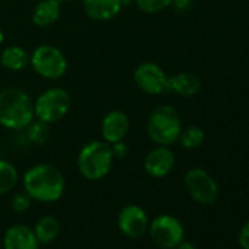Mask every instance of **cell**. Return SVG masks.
<instances>
[{
  "mask_svg": "<svg viewBox=\"0 0 249 249\" xmlns=\"http://www.w3.org/2000/svg\"><path fill=\"white\" fill-rule=\"evenodd\" d=\"M24 189L31 199L38 202L59 201L66 188L63 173L53 164L40 163L30 167L24 175Z\"/></svg>",
  "mask_w": 249,
  "mask_h": 249,
  "instance_id": "1",
  "label": "cell"
},
{
  "mask_svg": "<svg viewBox=\"0 0 249 249\" xmlns=\"http://www.w3.org/2000/svg\"><path fill=\"white\" fill-rule=\"evenodd\" d=\"M34 119V100L28 92L14 87L0 91V126L24 131Z\"/></svg>",
  "mask_w": 249,
  "mask_h": 249,
  "instance_id": "2",
  "label": "cell"
},
{
  "mask_svg": "<svg viewBox=\"0 0 249 249\" xmlns=\"http://www.w3.org/2000/svg\"><path fill=\"white\" fill-rule=\"evenodd\" d=\"M182 129L180 114L173 106L161 104L156 107L148 116L147 134L156 145L172 147L179 141Z\"/></svg>",
  "mask_w": 249,
  "mask_h": 249,
  "instance_id": "3",
  "label": "cell"
},
{
  "mask_svg": "<svg viewBox=\"0 0 249 249\" xmlns=\"http://www.w3.org/2000/svg\"><path fill=\"white\" fill-rule=\"evenodd\" d=\"M114 157L111 147L106 141H89L78 153L76 166L81 173L88 180H100L106 178L113 166Z\"/></svg>",
  "mask_w": 249,
  "mask_h": 249,
  "instance_id": "4",
  "label": "cell"
},
{
  "mask_svg": "<svg viewBox=\"0 0 249 249\" xmlns=\"http://www.w3.org/2000/svg\"><path fill=\"white\" fill-rule=\"evenodd\" d=\"M72 107L71 94L60 87H52L43 91L34 100L36 119L43 120L49 124L57 123L66 117Z\"/></svg>",
  "mask_w": 249,
  "mask_h": 249,
  "instance_id": "5",
  "label": "cell"
},
{
  "mask_svg": "<svg viewBox=\"0 0 249 249\" xmlns=\"http://www.w3.org/2000/svg\"><path fill=\"white\" fill-rule=\"evenodd\" d=\"M30 65L33 71L47 79L57 81L68 72V59L63 52L52 44H41L30 54Z\"/></svg>",
  "mask_w": 249,
  "mask_h": 249,
  "instance_id": "6",
  "label": "cell"
},
{
  "mask_svg": "<svg viewBox=\"0 0 249 249\" xmlns=\"http://www.w3.org/2000/svg\"><path fill=\"white\" fill-rule=\"evenodd\" d=\"M150 236L153 242L163 249H173L183 240V226L182 223L169 214H161L156 217L148 226Z\"/></svg>",
  "mask_w": 249,
  "mask_h": 249,
  "instance_id": "7",
  "label": "cell"
},
{
  "mask_svg": "<svg viewBox=\"0 0 249 249\" xmlns=\"http://www.w3.org/2000/svg\"><path fill=\"white\" fill-rule=\"evenodd\" d=\"M185 186L189 195L199 204H213L218 196V186L215 180L201 167H194L186 172Z\"/></svg>",
  "mask_w": 249,
  "mask_h": 249,
  "instance_id": "8",
  "label": "cell"
},
{
  "mask_svg": "<svg viewBox=\"0 0 249 249\" xmlns=\"http://www.w3.org/2000/svg\"><path fill=\"white\" fill-rule=\"evenodd\" d=\"M137 87L148 95H160L167 91L169 76L163 68L154 62H142L134 71Z\"/></svg>",
  "mask_w": 249,
  "mask_h": 249,
  "instance_id": "9",
  "label": "cell"
},
{
  "mask_svg": "<svg viewBox=\"0 0 249 249\" xmlns=\"http://www.w3.org/2000/svg\"><path fill=\"white\" fill-rule=\"evenodd\" d=\"M117 224L124 236L137 239L145 234V231H148L150 221L147 213L140 205L131 204L120 210L117 217Z\"/></svg>",
  "mask_w": 249,
  "mask_h": 249,
  "instance_id": "10",
  "label": "cell"
},
{
  "mask_svg": "<svg viewBox=\"0 0 249 249\" xmlns=\"http://www.w3.org/2000/svg\"><path fill=\"white\" fill-rule=\"evenodd\" d=\"M129 129H131V120L128 114L122 110H111L107 114H104L100 126L103 141L108 144L123 141L128 137Z\"/></svg>",
  "mask_w": 249,
  "mask_h": 249,
  "instance_id": "11",
  "label": "cell"
},
{
  "mask_svg": "<svg viewBox=\"0 0 249 249\" xmlns=\"http://www.w3.org/2000/svg\"><path fill=\"white\" fill-rule=\"evenodd\" d=\"M175 163H176V157L175 153L170 150V147L157 145L147 154L144 160V169L151 178L160 179L167 176L173 170Z\"/></svg>",
  "mask_w": 249,
  "mask_h": 249,
  "instance_id": "12",
  "label": "cell"
},
{
  "mask_svg": "<svg viewBox=\"0 0 249 249\" xmlns=\"http://www.w3.org/2000/svg\"><path fill=\"white\" fill-rule=\"evenodd\" d=\"M5 249H38L40 243L33 229L25 224L11 226L3 237Z\"/></svg>",
  "mask_w": 249,
  "mask_h": 249,
  "instance_id": "13",
  "label": "cell"
},
{
  "mask_svg": "<svg viewBox=\"0 0 249 249\" xmlns=\"http://www.w3.org/2000/svg\"><path fill=\"white\" fill-rule=\"evenodd\" d=\"M82 8L87 17L104 22L117 17L123 9V5L122 0H82Z\"/></svg>",
  "mask_w": 249,
  "mask_h": 249,
  "instance_id": "14",
  "label": "cell"
},
{
  "mask_svg": "<svg viewBox=\"0 0 249 249\" xmlns=\"http://www.w3.org/2000/svg\"><path fill=\"white\" fill-rule=\"evenodd\" d=\"M201 89V81L196 75L191 72H180L178 75L169 76L167 91L175 92L179 97H194Z\"/></svg>",
  "mask_w": 249,
  "mask_h": 249,
  "instance_id": "15",
  "label": "cell"
},
{
  "mask_svg": "<svg viewBox=\"0 0 249 249\" xmlns=\"http://www.w3.org/2000/svg\"><path fill=\"white\" fill-rule=\"evenodd\" d=\"M60 5L57 0H41L33 11V24L40 28L54 25L60 18Z\"/></svg>",
  "mask_w": 249,
  "mask_h": 249,
  "instance_id": "16",
  "label": "cell"
},
{
  "mask_svg": "<svg viewBox=\"0 0 249 249\" xmlns=\"http://www.w3.org/2000/svg\"><path fill=\"white\" fill-rule=\"evenodd\" d=\"M0 63L11 72H21L30 65V54L21 46H9L0 54Z\"/></svg>",
  "mask_w": 249,
  "mask_h": 249,
  "instance_id": "17",
  "label": "cell"
},
{
  "mask_svg": "<svg viewBox=\"0 0 249 249\" xmlns=\"http://www.w3.org/2000/svg\"><path fill=\"white\" fill-rule=\"evenodd\" d=\"M33 230L36 233L38 243L47 245V243H52L53 240H56L57 236L60 234V223L53 215H44L37 221V224Z\"/></svg>",
  "mask_w": 249,
  "mask_h": 249,
  "instance_id": "18",
  "label": "cell"
},
{
  "mask_svg": "<svg viewBox=\"0 0 249 249\" xmlns=\"http://www.w3.org/2000/svg\"><path fill=\"white\" fill-rule=\"evenodd\" d=\"M18 178L17 167L11 161L0 159V195L11 192L17 186Z\"/></svg>",
  "mask_w": 249,
  "mask_h": 249,
  "instance_id": "19",
  "label": "cell"
},
{
  "mask_svg": "<svg viewBox=\"0 0 249 249\" xmlns=\"http://www.w3.org/2000/svg\"><path fill=\"white\" fill-rule=\"evenodd\" d=\"M25 131V137L27 140L34 144V145H43L47 142L49 137H50V128H49V123L34 119L28 126L24 129Z\"/></svg>",
  "mask_w": 249,
  "mask_h": 249,
  "instance_id": "20",
  "label": "cell"
},
{
  "mask_svg": "<svg viewBox=\"0 0 249 249\" xmlns=\"http://www.w3.org/2000/svg\"><path fill=\"white\" fill-rule=\"evenodd\" d=\"M204 140H205V132L199 126L192 124V126L182 129L178 142H180V145L186 150H195L202 145Z\"/></svg>",
  "mask_w": 249,
  "mask_h": 249,
  "instance_id": "21",
  "label": "cell"
},
{
  "mask_svg": "<svg viewBox=\"0 0 249 249\" xmlns=\"http://www.w3.org/2000/svg\"><path fill=\"white\" fill-rule=\"evenodd\" d=\"M137 8L147 15H156L170 8L172 0H134Z\"/></svg>",
  "mask_w": 249,
  "mask_h": 249,
  "instance_id": "22",
  "label": "cell"
},
{
  "mask_svg": "<svg viewBox=\"0 0 249 249\" xmlns=\"http://www.w3.org/2000/svg\"><path fill=\"white\" fill-rule=\"evenodd\" d=\"M31 201H33V199L30 198V195H28L27 192H19V194L14 195L11 205H12L14 211L22 214V213L28 211V208L31 207Z\"/></svg>",
  "mask_w": 249,
  "mask_h": 249,
  "instance_id": "23",
  "label": "cell"
},
{
  "mask_svg": "<svg viewBox=\"0 0 249 249\" xmlns=\"http://www.w3.org/2000/svg\"><path fill=\"white\" fill-rule=\"evenodd\" d=\"M110 147H111V153H113L114 160L116 159L122 160V159H124L129 154V145L124 142V140L119 141V142H114V144H110Z\"/></svg>",
  "mask_w": 249,
  "mask_h": 249,
  "instance_id": "24",
  "label": "cell"
},
{
  "mask_svg": "<svg viewBox=\"0 0 249 249\" xmlns=\"http://www.w3.org/2000/svg\"><path fill=\"white\" fill-rule=\"evenodd\" d=\"M192 6V0H172L170 8H173L179 14H185L191 9Z\"/></svg>",
  "mask_w": 249,
  "mask_h": 249,
  "instance_id": "25",
  "label": "cell"
},
{
  "mask_svg": "<svg viewBox=\"0 0 249 249\" xmlns=\"http://www.w3.org/2000/svg\"><path fill=\"white\" fill-rule=\"evenodd\" d=\"M239 245L243 249H249V221L242 227L239 233Z\"/></svg>",
  "mask_w": 249,
  "mask_h": 249,
  "instance_id": "26",
  "label": "cell"
},
{
  "mask_svg": "<svg viewBox=\"0 0 249 249\" xmlns=\"http://www.w3.org/2000/svg\"><path fill=\"white\" fill-rule=\"evenodd\" d=\"M176 249H196V248H195L192 243H189V242H183V240H182V242L176 246Z\"/></svg>",
  "mask_w": 249,
  "mask_h": 249,
  "instance_id": "27",
  "label": "cell"
},
{
  "mask_svg": "<svg viewBox=\"0 0 249 249\" xmlns=\"http://www.w3.org/2000/svg\"><path fill=\"white\" fill-rule=\"evenodd\" d=\"M5 41V33H3V30L0 28V46H2V43Z\"/></svg>",
  "mask_w": 249,
  "mask_h": 249,
  "instance_id": "28",
  "label": "cell"
},
{
  "mask_svg": "<svg viewBox=\"0 0 249 249\" xmlns=\"http://www.w3.org/2000/svg\"><path fill=\"white\" fill-rule=\"evenodd\" d=\"M131 3H132V0H122L123 8H124V6H128V5H131Z\"/></svg>",
  "mask_w": 249,
  "mask_h": 249,
  "instance_id": "29",
  "label": "cell"
},
{
  "mask_svg": "<svg viewBox=\"0 0 249 249\" xmlns=\"http://www.w3.org/2000/svg\"><path fill=\"white\" fill-rule=\"evenodd\" d=\"M59 3H66V2H73V0H57Z\"/></svg>",
  "mask_w": 249,
  "mask_h": 249,
  "instance_id": "30",
  "label": "cell"
}]
</instances>
